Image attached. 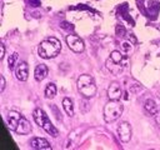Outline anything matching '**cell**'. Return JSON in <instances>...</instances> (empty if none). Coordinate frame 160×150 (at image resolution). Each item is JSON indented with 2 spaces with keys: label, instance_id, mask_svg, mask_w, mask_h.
<instances>
[{
  "label": "cell",
  "instance_id": "obj_1",
  "mask_svg": "<svg viewBox=\"0 0 160 150\" xmlns=\"http://www.w3.org/2000/svg\"><path fill=\"white\" fill-rule=\"evenodd\" d=\"M8 125L12 131H15L19 135H26L31 132L30 121L24 115L14 110L8 112Z\"/></svg>",
  "mask_w": 160,
  "mask_h": 150
},
{
  "label": "cell",
  "instance_id": "obj_2",
  "mask_svg": "<svg viewBox=\"0 0 160 150\" xmlns=\"http://www.w3.org/2000/svg\"><path fill=\"white\" fill-rule=\"evenodd\" d=\"M60 50H61V42L56 38L51 36L41 41V44L39 45L38 52L42 59H51V58H55L60 52Z\"/></svg>",
  "mask_w": 160,
  "mask_h": 150
},
{
  "label": "cell",
  "instance_id": "obj_3",
  "mask_svg": "<svg viewBox=\"0 0 160 150\" xmlns=\"http://www.w3.org/2000/svg\"><path fill=\"white\" fill-rule=\"evenodd\" d=\"M126 64H128L126 56H125L122 52L118 51V50L112 51V52L110 54V56L108 58L106 62H105L106 69H108L112 75H120V74L124 71Z\"/></svg>",
  "mask_w": 160,
  "mask_h": 150
},
{
  "label": "cell",
  "instance_id": "obj_4",
  "mask_svg": "<svg viewBox=\"0 0 160 150\" xmlns=\"http://www.w3.org/2000/svg\"><path fill=\"white\" fill-rule=\"evenodd\" d=\"M76 86H78L79 92L84 98H86V99H90V98H92L96 94V84H95V80L89 74L80 75L79 79H78V81H76Z\"/></svg>",
  "mask_w": 160,
  "mask_h": 150
},
{
  "label": "cell",
  "instance_id": "obj_5",
  "mask_svg": "<svg viewBox=\"0 0 160 150\" xmlns=\"http://www.w3.org/2000/svg\"><path fill=\"white\" fill-rule=\"evenodd\" d=\"M32 118H34V121H35L41 129H44L48 134H50L51 136H58V135H59V130L51 124L50 119L48 118L46 112H45L42 109L36 108V109L34 110V112H32Z\"/></svg>",
  "mask_w": 160,
  "mask_h": 150
},
{
  "label": "cell",
  "instance_id": "obj_6",
  "mask_svg": "<svg viewBox=\"0 0 160 150\" xmlns=\"http://www.w3.org/2000/svg\"><path fill=\"white\" fill-rule=\"evenodd\" d=\"M124 111V106L119 100H110L104 108V120L106 122H112L118 120Z\"/></svg>",
  "mask_w": 160,
  "mask_h": 150
},
{
  "label": "cell",
  "instance_id": "obj_7",
  "mask_svg": "<svg viewBox=\"0 0 160 150\" xmlns=\"http://www.w3.org/2000/svg\"><path fill=\"white\" fill-rule=\"evenodd\" d=\"M66 44L69 49H71L74 52H82L85 49V44L81 38H79L75 34H70L66 36Z\"/></svg>",
  "mask_w": 160,
  "mask_h": 150
},
{
  "label": "cell",
  "instance_id": "obj_8",
  "mask_svg": "<svg viewBox=\"0 0 160 150\" xmlns=\"http://www.w3.org/2000/svg\"><path fill=\"white\" fill-rule=\"evenodd\" d=\"M118 135H119V139H120L122 142L130 141L131 135H132L131 125H130L128 121H122V122L118 126Z\"/></svg>",
  "mask_w": 160,
  "mask_h": 150
},
{
  "label": "cell",
  "instance_id": "obj_9",
  "mask_svg": "<svg viewBox=\"0 0 160 150\" xmlns=\"http://www.w3.org/2000/svg\"><path fill=\"white\" fill-rule=\"evenodd\" d=\"M122 96V90L119 82L114 81L110 84V86L108 88V98L110 100H120V98Z\"/></svg>",
  "mask_w": 160,
  "mask_h": 150
},
{
  "label": "cell",
  "instance_id": "obj_10",
  "mask_svg": "<svg viewBox=\"0 0 160 150\" xmlns=\"http://www.w3.org/2000/svg\"><path fill=\"white\" fill-rule=\"evenodd\" d=\"M15 75L16 79L20 81H26L29 78V66L25 61H21L18 64V66L15 68Z\"/></svg>",
  "mask_w": 160,
  "mask_h": 150
},
{
  "label": "cell",
  "instance_id": "obj_11",
  "mask_svg": "<svg viewBox=\"0 0 160 150\" xmlns=\"http://www.w3.org/2000/svg\"><path fill=\"white\" fill-rule=\"evenodd\" d=\"M30 145L32 149H38V150H50L51 149L50 142L44 138H32L30 141Z\"/></svg>",
  "mask_w": 160,
  "mask_h": 150
},
{
  "label": "cell",
  "instance_id": "obj_12",
  "mask_svg": "<svg viewBox=\"0 0 160 150\" xmlns=\"http://www.w3.org/2000/svg\"><path fill=\"white\" fill-rule=\"evenodd\" d=\"M48 66L45 64H39L35 70H34V78L38 80V81H42L46 76H48Z\"/></svg>",
  "mask_w": 160,
  "mask_h": 150
},
{
  "label": "cell",
  "instance_id": "obj_13",
  "mask_svg": "<svg viewBox=\"0 0 160 150\" xmlns=\"http://www.w3.org/2000/svg\"><path fill=\"white\" fill-rule=\"evenodd\" d=\"M144 108H145V111H146L148 114H150V115H155V114L158 112V106H156V102H155L152 99H148V100L145 101Z\"/></svg>",
  "mask_w": 160,
  "mask_h": 150
},
{
  "label": "cell",
  "instance_id": "obj_14",
  "mask_svg": "<svg viewBox=\"0 0 160 150\" xmlns=\"http://www.w3.org/2000/svg\"><path fill=\"white\" fill-rule=\"evenodd\" d=\"M62 108H64L65 112H66L69 116H72V115H74V106H72V101H71L69 98H64V100H62Z\"/></svg>",
  "mask_w": 160,
  "mask_h": 150
},
{
  "label": "cell",
  "instance_id": "obj_15",
  "mask_svg": "<svg viewBox=\"0 0 160 150\" xmlns=\"http://www.w3.org/2000/svg\"><path fill=\"white\" fill-rule=\"evenodd\" d=\"M55 95H56V86H55V84L49 82L45 88V96L48 99H52Z\"/></svg>",
  "mask_w": 160,
  "mask_h": 150
},
{
  "label": "cell",
  "instance_id": "obj_16",
  "mask_svg": "<svg viewBox=\"0 0 160 150\" xmlns=\"http://www.w3.org/2000/svg\"><path fill=\"white\" fill-rule=\"evenodd\" d=\"M18 58H19V55H18V52H14V54H11L10 56H9V59H8V64H9V69H14L15 68V62H16V60H18Z\"/></svg>",
  "mask_w": 160,
  "mask_h": 150
},
{
  "label": "cell",
  "instance_id": "obj_17",
  "mask_svg": "<svg viewBox=\"0 0 160 150\" xmlns=\"http://www.w3.org/2000/svg\"><path fill=\"white\" fill-rule=\"evenodd\" d=\"M122 50H124V52H129V51L132 50V46L129 42H124L122 44Z\"/></svg>",
  "mask_w": 160,
  "mask_h": 150
},
{
  "label": "cell",
  "instance_id": "obj_18",
  "mask_svg": "<svg viewBox=\"0 0 160 150\" xmlns=\"http://www.w3.org/2000/svg\"><path fill=\"white\" fill-rule=\"evenodd\" d=\"M120 31H121V36H124V34H125V29H124L122 26L118 25V26H116V34L120 35Z\"/></svg>",
  "mask_w": 160,
  "mask_h": 150
},
{
  "label": "cell",
  "instance_id": "obj_19",
  "mask_svg": "<svg viewBox=\"0 0 160 150\" xmlns=\"http://www.w3.org/2000/svg\"><path fill=\"white\" fill-rule=\"evenodd\" d=\"M4 56H5V46H4V44H1L0 45V60H2Z\"/></svg>",
  "mask_w": 160,
  "mask_h": 150
},
{
  "label": "cell",
  "instance_id": "obj_20",
  "mask_svg": "<svg viewBox=\"0 0 160 150\" xmlns=\"http://www.w3.org/2000/svg\"><path fill=\"white\" fill-rule=\"evenodd\" d=\"M4 89H5V78L1 76L0 78V91H4Z\"/></svg>",
  "mask_w": 160,
  "mask_h": 150
},
{
  "label": "cell",
  "instance_id": "obj_21",
  "mask_svg": "<svg viewBox=\"0 0 160 150\" xmlns=\"http://www.w3.org/2000/svg\"><path fill=\"white\" fill-rule=\"evenodd\" d=\"M69 25H70V24H68V22H62V24H61V28H64V29H70V30H72V29H74V26H72V25H71V26H69Z\"/></svg>",
  "mask_w": 160,
  "mask_h": 150
},
{
  "label": "cell",
  "instance_id": "obj_22",
  "mask_svg": "<svg viewBox=\"0 0 160 150\" xmlns=\"http://www.w3.org/2000/svg\"><path fill=\"white\" fill-rule=\"evenodd\" d=\"M155 120H156V124L160 126V111H158V112L155 114Z\"/></svg>",
  "mask_w": 160,
  "mask_h": 150
}]
</instances>
